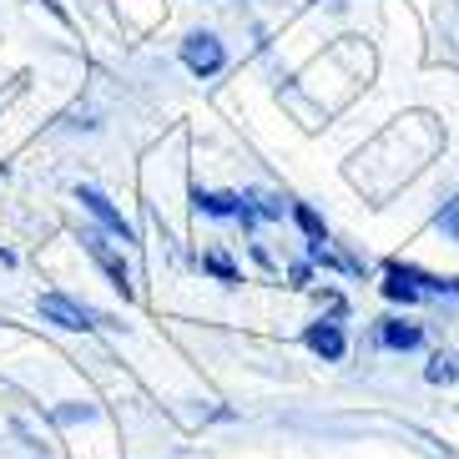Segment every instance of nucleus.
I'll list each match as a JSON object with an SVG mask.
<instances>
[{"label":"nucleus","mask_w":459,"mask_h":459,"mask_svg":"<svg viewBox=\"0 0 459 459\" xmlns=\"http://www.w3.org/2000/svg\"><path fill=\"white\" fill-rule=\"evenodd\" d=\"M82 203L91 207V212L101 217V222H107V228L117 232V238H122V243H132V228H126V217L117 212V207H111V203H107V197H101L96 187H82Z\"/></svg>","instance_id":"nucleus-4"},{"label":"nucleus","mask_w":459,"mask_h":459,"mask_svg":"<svg viewBox=\"0 0 459 459\" xmlns=\"http://www.w3.org/2000/svg\"><path fill=\"white\" fill-rule=\"evenodd\" d=\"M308 349L324 353V359H343V333H338V324H313L308 328Z\"/></svg>","instance_id":"nucleus-5"},{"label":"nucleus","mask_w":459,"mask_h":459,"mask_svg":"<svg viewBox=\"0 0 459 459\" xmlns=\"http://www.w3.org/2000/svg\"><path fill=\"white\" fill-rule=\"evenodd\" d=\"M197 212L232 217V212H243V207H238V197H228V192H197Z\"/></svg>","instance_id":"nucleus-6"},{"label":"nucleus","mask_w":459,"mask_h":459,"mask_svg":"<svg viewBox=\"0 0 459 459\" xmlns=\"http://www.w3.org/2000/svg\"><path fill=\"white\" fill-rule=\"evenodd\" d=\"M384 343H389V349H414V343H419V328L389 318V324H384Z\"/></svg>","instance_id":"nucleus-7"},{"label":"nucleus","mask_w":459,"mask_h":459,"mask_svg":"<svg viewBox=\"0 0 459 459\" xmlns=\"http://www.w3.org/2000/svg\"><path fill=\"white\" fill-rule=\"evenodd\" d=\"M207 268H212L217 278H222V283H238V268H232V263H228L222 253H207Z\"/></svg>","instance_id":"nucleus-9"},{"label":"nucleus","mask_w":459,"mask_h":459,"mask_svg":"<svg viewBox=\"0 0 459 459\" xmlns=\"http://www.w3.org/2000/svg\"><path fill=\"white\" fill-rule=\"evenodd\" d=\"M82 243H86V253H91L96 263H101V268L111 273V283L122 288V293H132V283H126V263H122V257H117V253L107 247V238H101V232H86Z\"/></svg>","instance_id":"nucleus-3"},{"label":"nucleus","mask_w":459,"mask_h":459,"mask_svg":"<svg viewBox=\"0 0 459 459\" xmlns=\"http://www.w3.org/2000/svg\"><path fill=\"white\" fill-rule=\"evenodd\" d=\"M182 61H187L197 76H212V71H222V41L207 36V30H197V36L182 41Z\"/></svg>","instance_id":"nucleus-1"},{"label":"nucleus","mask_w":459,"mask_h":459,"mask_svg":"<svg viewBox=\"0 0 459 459\" xmlns=\"http://www.w3.org/2000/svg\"><path fill=\"white\" fill-rule=\"evenodd\" d=\"M439 222H445V228H449V232H455V238H459V197H455V203H449V212L439 217Z\"/></svg>","instance_id":"nucleus-11"},{"label":"nucleus","mask_w":459,"mask_h":459,"mask_svg":"<svg viewBox=\"0 0 459 459\" xmlns=\"http://www.w3.org/2000/svg\"><path fill=\"white\" fill-rule=\"evenodd\" d=\"M41 318H51V324H61V328H96V318L82 308V303H71V298H61V293H46L41 298Z\"/></svg>","instance_id":"nucleus-2"},{"label":"nucleus","mask_w":459,"mask_h":459,"mask_svg":"<svg viewBox=\"0 0 459 459\" xmlns=\"http://www.w3.org/2000/svg\"><path fill=\"white\" fill-rule=\"evenodd\" d=\"M293 217H298V228L308 232L313 243H324V217L313 212V207H303V203H298V207H293Z\"/></svg>","instance_id":"nucleus-8"},{"label":"nucleus","mask_w":459,"mask_h":459,"mask_svg":"<svg viewBox=\"0 0 459 459\" xmlns=\"http://www.w3.org/2000/svg\"><path fill=\"white\" fill-rule=\"evenodd\" d=\"M449 378H455V364H449V359H434V364H429V384H449Z\"/></svg>","instance_id":"nucleus-10"}]
</instances>
